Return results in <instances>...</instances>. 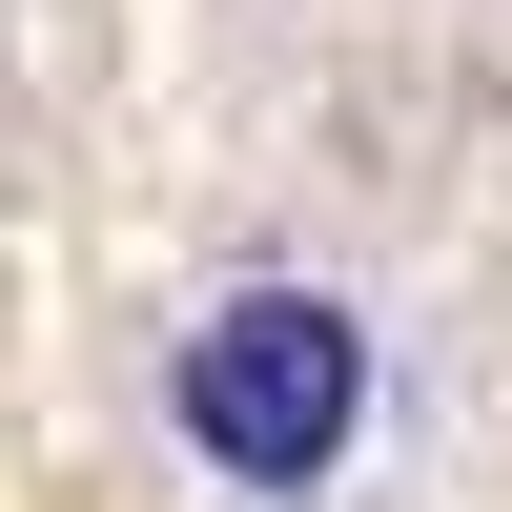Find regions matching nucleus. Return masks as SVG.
Here are the masks:
<instances>
[{"instance_id": "obj_1", "label": "nucleus", "mask_w": 512, "mask_h": 512, "mask_svg": "<svg viewBox=\"0 0 512 512\" xmlns=\"http://www.w3.org/2000/svg\"><path fill=\"white\" fill-rule=\"evenodd\" d=\"M164 472L205 512H431V349L349 267H246L144 369Z\"/></svg>"}]
</instances>
